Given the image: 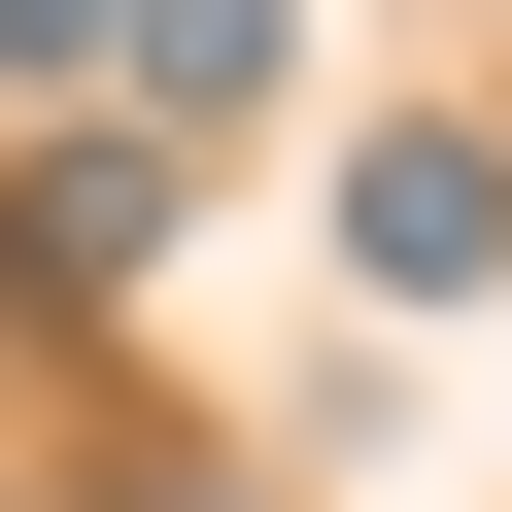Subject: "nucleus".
Masks as SVG:
<instances>
[{"mask_svg": "<svg viewBox=\"0 0 512 512\" xmlns=\"http://www.w3.org/2000/svg\"><path fill=\"white\" fill-rule=\"evenodd\" d=\"M478 274H512V137H478V103H410V137L342 171V308H478Z\"/></svg>", "mask_w": 512, "mask_h": 512, "instance_id": "nucleus-1", "label": "nucleus"}, {"mask_svg": "<svg viewBox=\"0 0 512 512\" xmlns=\"http://www.w3.org/2000/svg\"><path fill=\"white\" fill-rule=\"evenodd\" d=\"M171 274V137L103 103V137H35V171H0V308H137Z\"/></svg>", "mask_w": 512, "mask_h": 512, "instance_id": "nucleus-2", "label": "nucleus"}, {"mask_svg": "<svg viewBox=\"0 0 512 512\" xmlns=\"http://www.w3.org/2000/svg\"><path fill=\"white\" fill-rule=\"evenodd\" d=\"M103 69H137V137H205V103H274V0H137Z\"/></svg>", "mask_w": 512, "mask_h": 512, "instance_id": "nucleus-3", "label": "nucleus"}, {"mask_svg": "<svg viewBox=\"0 0 512 512\" xmlns=\"http://www.w3.org/2000/svg\"><path fill=\"white\" fill-rule=\"evenodd\" d=\"M103 35H137V0H0V69H103Z\"/></svg>", "mask_w": 512, "mask_h": 512, "instance_id": "nucleus-4", "label": "nucleus"}]
</instances>
